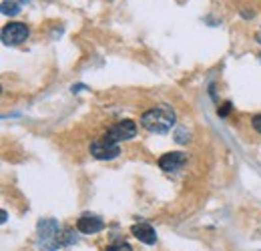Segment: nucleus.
Here are the masks:
<instances>
[{
  "label": "nucleus",
  "mask_w": 261,
  "mask_h": 251,
  "mask_svg": "<svg viewBox=\"0 0 261 251\" xmlns=\"http://www.w3.org/2000/svg\"><path fill=\"white\" fill-rule=\"evenodd\" d=\"M259 59H261V57H259Z\"/></svg>",
  "instance_id": "nucleus-14"
},
{
  "label": "nucleus",
  "mask_w": 261,
  "mask_h": 251,
  "mask_svg": "<svg viewBox=\"0 0 261 251\" xmlns=\"http://www.w3.org/2000/svg\"><path fill=\"white\" fill-rule=\"evenodd\" d=\"M76 229L81 233H85V235H93V233H98V231L105 229V223L97 215H83L81 219L76 221Z\"/></svg>",
  "instance_id": "nucleus-6"
},
{
  "label": "nucleus",
  "mask_w": 261,
  "mask_h": 251,
  "mask_svg": "<svg viewBox=\"0 0 261 251\" xmlns=\"http://www.w3.org/2000/svg\"><path fill=\"white\" fill-rule=\"evenodd\" d=\"M229 111H231V103H225V105L219 109V117H227Z\"/></svg>",
  "instance_id": "nucleus-12"
},
{
  "label": "nucleus",
  "mask_w": 261,
  "mask_h": 251,
  "mask_svg": "<svg viewBox=\"0 0 261 251\" xmlns=\"http://www.w3.org/2000/svg\"><path fill=\"white\" fill-rule=\"evenodd\" d=\"M29 38V27L22 22H8L2 29V42L4 44H20Z\"/></svg>",
  "instance_id": "nucleus-5"
},
{
  "label": "nucleus",
  "mask_w": 261,
  "mask_h": 251,
  "mask_svg": "<svg viewBox=\"0 0 261 251\" xmlns=\"http://www.w3.org/2000/svg\"><path fill=\"white\" fill-rule=\"evenodd\" d=\"M137 135V125L129 121V119H125V121H119V123H115V125L111 127L107 133H105V137L102 139H107V141H111V143H121V141H129Z\"/></svg>",
  "instance_id": "nucleus-3"
},
{
  "label": "nucleus",
  "mask_w": 261,
  "mask_h": 251,
  "mask_svg": "<svg viewBox=\"0 0 261 251\" xmlns=\"http://www.w3.org/2000/svg\"><path fill=\"white\" fill-rule=\"evenodd\" d=\"M130 233H133L139 241H143V243H147V245H153V243L157 241L155 229H153L149 223H137V225H133V227H130Z\"/></svg>",
  "instance_id": "nucleus-8"
},
{
  "label": "nucleus",
  "mask_w": 261,
  "mask_h": 251,
  "mask_svg": "<svg viewBox=\"0 0 261 251\" xmlns=\"http://www.w3.org/2000/svg\"><path fill=\"white\" fill-rule=\"evenodd\" d=\"M18 4L16 2H10V0H4L2 2V12L4 14H10V16H14V14H18Z\"/></svg>",
  "instance_id": "nucleus-9"
},
{
  "label": "nucleus",
  "mask_w": 261,
  "mask_h": 251,
  "mask_svg": "<svg viewBox=\"0 0 261 251\" xmlns=\"http://www.w3.org/2000/svg\"><path fill=\"white\" fill-rule=\"evenodd\" d=\"M105 251H133V247H130L129 243H113V245H109Z\"/></svg>",
  "instance_id": "nucleus-10"
},
{
  "label": "nucleus",
  "mask_w": 261,
  "mask_h": 251,
  "mask_svg": "<svg viewBox=\"0 0 261 251\" xmlns=\"http://www.w3.org/2000/svg\"><path fill=\"white\" fill-rule=\"evenodd\" d=\"M187 161V155L185 153H179V151H173V153H167L163 157L159 159V167L167 171V173H173L177 169H181Z\"/></svg>",
  "instance_id": "nucleus-7"
},
{
  "label": "nucleus",
  "mask_w": 261,
  "mask_h": 251,
  "mask_svg": "<svg viewBox=\"0 0 261 251\" xmlns=\"http://www.w3.org/2000/svg\"><path fill=\"white\" fill-rule=\"evenodd\" d=\"M251 125H253V129H255L257 133H261V115H255V117L251 119Z\"/></svg>",
  "instance_id": "nucleus-11"
},
{
  "label": "nucleus",
  "mask_w": 261,
  "mask_h": 251,
  "mask_svg": "<svg viewBox=\"0 0 261 251\" xmlns=\"http://www.w3.org/2000/svg\"><path fill=\"white\" fill-rule=\"evenodd\" d=\"M61 227L55 219L38 221V247L42 251H55L61 247Z\"/></svg>",
  "instance_id": "nucleus-2"
},
{
  "label": "nucleus",
  "mask_w": 261,
  "mask_h": 251,
  "mask_svg": "<svg viewBox=\"0 0 261 251\" xmlns=\"http://www.w3.org/2000/svg\"><path fill=\"white\" fill-rule=\"evenodd\" d=\"M121 149H119V143H111L107 139H97L91 143V155L100 161H111V159L119 157Z\"/></svg>",
  "instance_id": "nucleus-4"
},
{
  "label": "nucleus",
  "mask_w": 261,
  "mask_h": 251,
  "mask_svg": "<svg viewBox=\"0 0 261 251\" xmlns=\"http://www.w3.org/2000/svg\"><path fill=\"white\" fill-rule=\"evenodd\" d=\"M141 125L145 127L149 133H157V135H163L169 133L171 127L175 125V113L171 107H155V109H149L143 113L141 117Z\"/></svg>",
  "instance_id": "nucleus-1"
},
{
  "label": "nucleus",
  "mask_w": 261,
  "mask_h": 251,
  "mask_svg": "<svg viewBox=\"0 0 261 251\" xmlns=\"http://www.w3.org/2000/svg\"><path fill=\"white\" fill-rule=\"evenodd\" d=\"M255 40H257V42L261 44V32H257V34H255Z\"/></svg>",
  "instance_id": "nucleus-13"
}]
</instances>
